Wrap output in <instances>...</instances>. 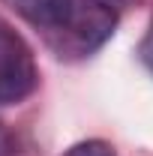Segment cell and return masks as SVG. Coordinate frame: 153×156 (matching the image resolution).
Returning <instances> with one entry per match:
<instances>
[{
    "label": "cell",
    "mask_w": 153,
    "mask_h": 156,
    "mask_svg": "<svg viewBox=\"0 0 153 156\" xmlns=\"http://www.w3.org/2000/svg\"><path fill=\"white\" fill-rule=\"evenodd\" d=\"M138 57H141V63L150 69V75H153V21L147 27V33H144V39H141V45H138Z\"/></svg>",
    "instance_id": "cell-5"
},
{
    "label": "cell",
    "mask_w": 153,
    "mask_h": 156,
    "mask_svg": "<svg viewBox=\"0 0 153 156\" xmlns=\"http://www.w3.org/2000/svg\"><path fill=\"white\" fill-rule=\"evenodd\" d=\"M0 156H15V135L3 120H0Z\"/></svg>",
    "instance_id": "cell-6"
},
{
    "label": "cell",
    "mask_w": 153,
    "mask_h": 156,
    "mask_svg": "<svg viewBox=\"0 0 153 156\" xmlns=\"http://www.w3.org/2000/svg\"><path fill=\"white\" fill-rule=\"evenodd\" d=\"M39 69L30 45L0 21V105H18L36 90Z\"/></svg>",
    "instance_id": "cell-2"
},
{
    "label": "cell",
    "mask_w": 153,
    "mask_h": 156,
    "mask_svg": "<svg viewBox=\"0 0 153 156\" xmlns=\"http://www.w3.org/2000/svg\"><path fill=\"white\" fill-rule=\"evenodd\" d=\"M3 3L9 9H15L27 24L45 30V36H48L69 18L75 0H3Z\"/></svg>",
    "instance_id": "cell-3"
},
{
    "label": "cell",
    "mask_w": 153,
    "mask_h": 156,
    "mask_svg": "<svg viewBox=\"0 0 153 156\" xmlns=\"http://www.w3.org/2000/svg\"><path fill=\"white\" fill-rule=\"evenodd\" d=\"M63 156H117L114 147L111 144H105V141H81V144H75V147H69Z\"/></svg>",
    "instance_id": "cell-4"
},
{
    "label": "cell",
    "mask_w": 153,
    "mask_h": 156,
    "mask_svg": "<svg viewBox=\"0 0 153 156\" xmlns=\"http://www.w3.org/2000/svg\"><path fill=\"white\" fill-rule=\"evenodd\" d=\"M117 27V12L105 0H75L69 18L54 33H48V45L57 57H87L102 48Z\"/></svg>",
    "instance_id": "cell-1"
}]
</instances>
